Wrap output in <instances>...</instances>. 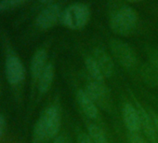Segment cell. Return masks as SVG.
I'll return each instance as SVG.
<instances>
[{"label": "cell", "instance_id": "cell-1", "mask_svg": "<svg viewBox=\"0 0 158 143\" xmlns=\"http://www.w3.org/2000/svg\"><path fill=\"white\" fill-rule=\"evenodd\" d=\"M60 127V110L55 106L47 108L35 125L33 131V143H46L56 137Z\"/></svg>", "mask_w": 158, "mask_h": 143}, {"label": "cell", "instance_id": "cell-2", "mask_svg": "<svg viewBox=\"0 0 158 143\" xmlns=\"http://www.w3.org/2000/svg\"><path fill=\"white\" fill-rule=\"evenodd\" d=\"M138 24V14L130 7H123L119 9L111 18L110 25L112 30L121 36L130 35L136 28Z\"/></svg>", "mask_w": 158, "mask_h": 143}, {"label": "cell", "instance_id": "cell-3", "mask_svg": "<svg viewBox=\"0 0 158 143\" xmlns=\"http://www.w3.org/2000/svg\"><path fill=\"white\" fill-rule=\"evenodd\" d=\"M90 11L82 3H74L66 8L60 16V21L66 27L72 30L83 28L89 22Z\"/></svg>", "mask_w": 158, "mask_h": 143}, {"label": "cell", "instance_id": "cell-4", "mask_svg": "<svg viewBox=\"0 0 158 143\" xmlns=\"http://www.w3.org/2000/svg\"><path fill=\"white\" fill-rule=\"evenodd\" d=\"M110 47L114 56L123 66L126 68H132L136 65V54L127 43L119 39H113L111 40Z\"/></svg>", "mask_w": 158, "mask_h": 143}, {"label": "cell", "instance_id": "cell-5", "mask_svg": "<svg viewBox=\"0 0 158 143\" xmlns=\"http://www.w3.org/2000/svg\"><path fill=\"white\" fill-rule=\"evenodd\" d=\"M5 72L7 80L11 85H17L24 80L25 69L21 59L16 54L10 53L7 56Z\"/></svg>", "mask_w": 158, "mask_h": 143}, {"label": "cell", "instance_id": "cell-6", "mask_svg": "<svg viewBox=\"0 0 158 143\" xmlns=\"http://www.w3.org/2000/svg\"><path fill=\"white\" fill-rule=\"evenodd\" d=\"M61 11L57 4H49L45 7L36 16L35 24L42 30H48L60 20Z\"/></svg>", "mask_w": 158, "mask_h": 143}, {"label": "cell", "instance_id": "cell-7", "mask_svg": "<svg viewBox=\"0 0 158 143\" xmlns=\"http://www.w3.org/2000/svg\"><path fill=\"white\" fill-rule=\"evenodd\" d=\"M86 93L95 102V104H98L101 107H106V105L109 104V96L103 83L91 82L88 84Z\"/></svg>", "mask_w": 158, "mask_h": 143}, {"label": "cell", "instance_id": "cell-8", "mask_svg": "<svg viewBox=\"0 0 158 143\" xmlns=\"http://www.w3.org/2000/svg\"><path fill=\"white\" fill-rule=\"evenodd\" d=\"M123 118L126 127L130 133H137L140 129L139 117L137 108L131 104H126L123 109Z\"/></svg>", "mask_w": 158, "mask_h": 143}, {"label": "cell", "instance_id": "cell-9", "mask_svg": "<svg viewBox=\"0 0 158 143\" xmlns=\"http://www.w3.org/2000/svg\"><path fill=\"white\" fill-rule=\"evenodd\" d=\"M93 58L99 65L104 77H111L114 73V64L111 56L102 49H96L94 51Z\"/></svg>", "mask_w": 158, "mask_h": 143}, {"label": "cell", "instance_id": "cell-10", "mask_svg": "<svg viewBox=\"0 0 158 143\" xmlns=\"http://www.w3.org/2000/svg\"><path fill=\"white\" fill-rule=\"evenodd\" d=\"M47 52L45 50H38L33 55L31 61V75L34 80H38L47 66Z\"/></svg>", "mask_w": 158, "mask_h": 143}, {"label": "cell", "instance_id": "cell-11", "mask_svg": "<svg viewBox=\"0 0 158 143\" xmlns=\"http://www.w3.org/2000/svg\"><path fill=\"white\" fill-rule=\"evenodd\" d=\"M77 100L84 113L90 119H95L98 116V108L95 102L89 96L86 91L80 90L77 93Z\"/></svg>", "mask_w": 158, "mask_h": 143}, {"label": "cell", "instance_id": "cell-12", "mask_svg": "<svg viewBox=\"0 0 158 143\" xmlns=\"http://www.w3.org/2000/svg\"><path fill=\"white\" fill-rule=\"evenodd\" d=\"M54 79V66L52 64H48L46 68L42 72L41 76L38 79V90L41 94L47 93L53 82Z\"/></svg>", "mask_w": 158, "mask_h": 143}, {"label": "cell", "instance_id": "cell-13", "mask_svg": "<svg viewBox=\"0 0 158 143\" xmlns=\"http://www.w3.org/2000/svg\"><path fill=\"white\" fill-rule=\"evenodd\" d=\"M140 76L148 85L152 87L158 86V69L152 65H144L140 69Z\"/></svg>", "mask_w": 158, "mask_h": 143}, {"label": "cell", "instance_id": "cell-14", "mask_svg": "<svg viewBox=\"0 0 158 143\" xmlns=\"http://www.w3.org/2000/svg\"><path fill=\"white\" fill-rule=\"evenodd\" d=\"M139 112V123H140V128L144 131V133L152 139H154L155 137V130L153 127V124L149 117V115L145 112V110L139 107L138 109Z\"/></svg>", "mask_w": 158, "mask_h": 143}, {"label": "cell", "instance_id": "cell-15", "mask_svg": "<svg viewBox=\"0 0 158 143\" xmlns=\"http://www.w3.org/2000/svg\"><path fill=\"white\" fill-rule=\"evenodd\" d=\"M85 63H86V67L88 70V73L89 74L90 78L93 80L92 82L103 83L104 76L102 72L99 65L97 64L96 60L93 57H88L86 59Z\"/></svg>", "mask_w": 158, "mask_h": 143}, {"label": "cell", "instance_id": "cell-16", "mask_svg": "<svg viewBox=\"0 0 158 143\" xmlns=\"http://www.w3.org/2000/svg\"><path fill=\"white\" fill-rule=\"evenodd\" d=\"M89 135L93 140L94 143H108L107 137L104 134V132L96 124L90 123L88 127Z\"/></svg>", "mask_w": 158, "mask_h": 143}, {"label": "cell", "instance_id": "cell-17", "mask_svg": "<svg viewBox=\"0 0 158 143\" xmlns=\"http://www.w3.org/2000/svg\"><path fill=\"white\" fill-rule=\"evenodd\" d=\"M27 0H0V11H8L14 9Z\"/></svg>", "mask_w": 158, "mask_h": 143}, {"label": "cell", "instance_id": "cell-18", "mask_svg": "<svg viewBox=\"0 0 158 143\" xmlns=\"http://www.w3.org/2000/svg\"><path fill=\"white\" fill-rule=\"evenodd\" d=\"M77 143H94V142L89 134L80 133L77 136Z\"/></svg>", "mask_w": 158, "mask_h": 143}, {"label": "cell", "instance_id": "cell-19", "mask_svg": "<svg viewBox=\"0 0 158 143\" xmlns=\"http://www.w3.org/2000/svg\"><path fill=\"white\" fill-rule=\"evenodd\" d=\"M129 140H130V143H147L137 133H130V135H129Z\"/></svg>", "mask_w": 158, "mask_h": 143}, {"label": "cell", "instance_id": "cell-20", "mask_svg": "<svg viewBox=\"0 0 158 143\" xmlns=\"http://www.w3.org/2000/svg\"><path fill=\"white\" fill-rule=\"evenodd\" d=\"M150 60L151 63L153 66H155L158 69V51H152L150 55Z\"/></svg>", "mask_w": 158, "mask_h": 143}, {"label": "cell", "instance_id": "cell-21", "mask_svg": "<svg viewBox=\"0 0 158 143\" xmlns=\"http://www.w3.org/2000/svg\"><path fill=\"white\" fill-rule=\"evenodd\" d=\"M5 125H6L5 117L3 115H0V139H1L2 136H3L4 130H5Z\"/></svg>", "mask_w": 158, "mask_h": 143}, {"label": "cell", "instance_id": "cell-22", "mask_svg": "<svg viewBox=\"0 0 158 143\" xmlns=\"http://www.w3.org/2000/svg\"><path fill=\"white\" fill-rule=\"evenodd\" d=\"M53 143H70L69 142V139L67 136H59L55 138L54 142Z\"/></svg>", "mask_w": 158, "mask_h": 143}, {"label": "cell", "instance_id": "cell-23", "mask_svg": "<svg viewBox=\"0 0 158 143\" xmlns=\"http://www.w3.org/2000/svg\"><path fill=\"white\" fill-rule=\"evenodd\" d=\"M55 0H40V2L44 3V4H52V2H54Z\"/></svg>", "mask_w": 158, "mask_h": 143}, {"label": "cell", "instance_id": "cell-24", "mask_svg": "<svg viewBox=\"0 0 158 143\" xmlns=\"http://www.w3.org/2000/svg\"><path fill=\"white\" fill-rule=\"evenodd\" d=\"M127 1L130 2V3H137V2H140L142 0H127Z\"/></svg>", "mask_w": 158, "mask_h": 143}, {"label": "cell", "instance_id": "cell-25", "mask_svg": "<svg viewBox=\"0 0 158 143\" xmlns=\"http://www.w3.org/2000/svg\"><path fill=\"white\" fill-rule=\"evenodd\" d=\"M154 125H156V128H157V130H158V118L155 119V121H154Z\"/></svg>", "mask_w": 158, "mask_h": 143}]
</instances>
